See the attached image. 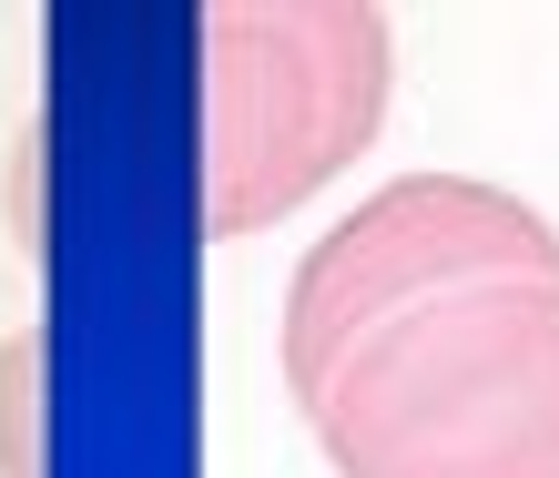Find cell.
Masks as SVG:
<instances>
[{"label": "cell", "mask_w": 559, "mask_h": 478, "mask_svg": "<svg viewBox=\"0 0 559 478\" xmlns=\"http://www.w3.org/2000/svg\"><path fill=\"white\" fill-rule=\"evenodd\" d=\"M285 387L336 478H559V244L457 174L356 204L285 296Z\"/></svg>", "instance_id": "cell-1"}]
</instances>
